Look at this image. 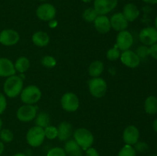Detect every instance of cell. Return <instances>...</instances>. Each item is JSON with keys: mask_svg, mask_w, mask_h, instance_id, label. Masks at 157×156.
Masks as SVG:
<instances>
[{"mask_svg": "<svg viewBox=\"0 0 157 156\" xmlns=\"http://www.w3.org/2000/svg\"><path fill=\"white\" fill-rule=\"evenodd\" d=\"M121 62L130 68H136L140 64V59L134 51L131 50H124L121 54Z\"/></svg>", "mask_w": 157, "mask_h": 156, "instance_id": "14", "label": "cell"}, {"mask_svg": "<svg viewBox=\"0 0 157 156\" xmlns=\"http://www.w3.org/2000/svg\"><path fill=\"white\" fill-rule=\"evenodd\" d=\"M95 29L101 34H107L111 28L110 18L107 15H99L94 21Z\"/></svg>", "mask_w": 157, "mask_h": 156, "instance_id": "18", "label": "cell"}, {"mask_svg": "<svg viewBox=\"0 0 157 156\" xmlns=\"http://www.w3.org/2000/svg\"><path fill=\"white\" fill-rule=\"evenodd\" d=\"M98 16V14L97 13V12L95 11V9H94V7L87 8V9H86L84 11V12H83L82 14L83 19L88 23L94 22Z\"/></svg>", "mask_w": 157, "mask_h": 156, "instance_id": "26", "label": "cell"}, {"mask_svg": "<svg viewBox=\"0 0 157 156\" xmlns=\"http://www.w3.org/2000/svg\"><path fill=\"white\" fill-rule=\"evenodd\" d=\"M44 136L48 139H55L58 138V128L53 125H48V127L44 128Z\"/></svg>", "mask_w": 157, "mask_h": 156, "instance_id": "31", "label": "cell"}, {"mask_svg": "<svg viewBox=\"0 0 157 156\" xmlns=\"http://www.w3.org/2000/svg\"><path fill=\"white\" fill-rule=\"evenodd\" d=\"M88 89L90 94L95 98H102L107 93V84L101 77H93L88 81Z\"/></svg>", "mask_w": 157, "mask_h": 156, "instance_id": "4", "label": "cell"}, {"mask_svg": "<svg viewBox=\"0 0 157 156\" xmlns=\"http://www.w3.org/2000/svg\"><path fill=\"white\" fill-rule=\"evenodd\" d=\"M110 21L112 28L118 32L127 30L129 25L128 21L126 19L122 12H117L113 14L110 17Z\"/></svg>", "mask_w": 157, "mask_h": 156, "instance_id": "15", "label": "cell"}, {"mask_svg": "<svg viewBox=\"0 0 157 156\" xmlns=\"http://www.w3.org/2000/svg\"><path fill=\"white\" fill-rule=\"evenodd\" d=\"M32 42L35 46L39 47H44L50 42L49 35L44 32H37L32 35Z\"/></svg>", "mask_w": 157, "mask_h": 156, "instance_id": "21", "label": "cell"}, {"mask_svg": "<svg viewBox=\"0 0 157 156\" xmlns=\"http://www.w3.org/2000/svg\"><path fill=\"white\" fill-rule=\"evenodd\" d=\"M144 110L149 115L157 113V97L155 96H150L144 102Z\"/></svg>", "mask_w": 157, "mask_h": 156, "instance_id": "23", "label": "cell"}, {"mask_svg": "<svg viewBox=\"0 0 157 156\" xmlns=\"http://www.w3.org/2000/svg\"><path fill=\"white\" fill-rule=\"evenodd\" d=\"M41 91L37 86L29 85L23 88L20 93V99L25 104L34 105L41 99Z\"/></svg>", "mask_w": 157, "mask_h": 156, "instance_id": "3", "label": "cell"}, {"mask_svg": "<svg viewBox=\"0 0 157 156\" xmlns=\"http://www.w3.org/2000/svg\"><path fill=\"white\" fill-rule=\"evenodd\" d=\"M45 136H44V128L37 125L29 128L26 133L27 143L34 148H37L42 145Z\"/></svg>", "mask_w": 157, "mask_h": 156, "instance_id": "5", "label": "cell"}, {"mask_svg": "<svg viewBox=\"0 0 157 156\" xmlns=\"http://www.w3.org/2000/svg\"><path fill=\"white\" fill-rule=\"evenodd\" d=\"M37 116V108L34 105L25 104L18 109L17 119L22 122H29L34 120Z\"/></svg>", "mask_w": 157, "mask_h": 156, "instance_id": "7", "label": "cell"}, {"mask_svg": "<svg viewBox=\"0 0 157 156\" xmlns=\"http://www.w3.org/2000/svg\"><path fill=\"white\" fill-rule=\"evenodd\" d=\"M140 41L144 45L151 46L157 43V29L155 27H147L140 31Z\"/></svg>", "mask_w": 157, "mask_h": 156, "instance_id": "11", "label": "cell"}, {"mask_svg": "<svg viewBox=\"0 0 157 156\" xmlns=\"http://www.w3.org/2000/svg\"><path fill=\"white\" fill-rule=\"evenodd\" d=\"M121 54V53L120 49L118 48L116 45H114V47L109 49V50H107V54H106V57H107V58L109 61H117L118 59H120Z\"/></svg>", "mask_w": 157, "mask_h": 156, "instance_id": "27", "label": "cell"}, {"mask_svg": "<svg viewBox=\"0 0 157 156\" xmlns=\"http://www.w3.org/2000/svg\"><path fill=\"white\" fill-rule=\"evenodd\" d=\"M22 90L23 80L21 76L15 74L6 78L3 85V90L8 97H17Z\"/></svg>", "mask_w": 157, "mask_h": 156, "instance_id": "1", "label": "cell"}, {"mask_svg": "<svg viewBox=\"0 0 157 156\" xmlns=\"http://www.w3.org/2000/svg\"><path fill=\"white\" fill-rule=\"evenodd\" d=\"M123 139L127 145H134L140 139V131L137 127L133 125L126 127L123 132Z\"/></svg>", "mask_w": 157, "mask_h": 156, "instance_id": "13", "label": "cell"}, {"mask_svg": "<svg viewBox=\"0 0 157 156\" xmlns=\"http://www.w3.org/2000/svg\"><path fill=\"white\" fill-rule=\"evenodd\" d=\"M104 70V63L97 60L93 61L88 67V74L92 77H99Z\"/></svg>", "mask_w": 157, "mask_h": 156, "instance_id": "22", "label": "cell"}, {"mask_svg": "<svg viewBox=\"0 0 157 156\" xmlns=\"http://www.w3.org/2000/svg\"><path fill=\"white\" fill-rule=\"evenodd\" d=\"M41 64L43 67H46V68H53L56 66L57 61L54 57L47 55L41 58Z\"/></svg>", "mask_w": 157, "mask_h": 156, "instance_id": "29", "label": "cell"}, {"mask_svg": "<svg viewBox=\"0 0 157 156\" xmlns=\"http://www.w3.org/2000/svg\"><path fill=\"white\" fill-rule=\"evenodd\" d=\"M20 35L14 29H4L0 32V44L4 46H12L19 41Z\"/></svg>", "mask_w": 157, "mask_h": 156, "instance_id": "12", "label": "cell"}, {"mask_svg": "<svg viewBox=\"0 0 157 156\" xmlns=\"http://www.w3.org/2000/svg\"><path fill=\"white\" fill-rule=\"evenodd\" d=\"M117 4L118 0H94V9L98 15H106L114 10Z\"/></svg>", "mask_w": 157, "mask_h": 156, "instance_id": "9", "label": "cell"}, {"mask_svg": "<svg viewBox=\"0 0 157 156\" xmlns=\"http://www.w3.org/2000/svg\"><path fill=\"white\" fill-rule=\"evenodd\" d=\"M16 73L14 64L6 58H0V76L9 77Z\"/></svg>", "mask_w": 157, "mask_h": 156, "instance_id": "17", "label": "cell"}, {"mask_svg": "<svg viewBox=\"0 0 157 156\" xmlns=\"http://www.w3.org/2000/svg\"><path fill=\"white\" fill-rule=\"evenodd\" d=\"M135 53L137 54L139 58L141 60L146 59L148 56H150V47L148 46L142 45L138 47V48L136 50Z\"/></svg>", "mask_w": 157, "mask_h": 156, "instance_id": "32", "label": "cell"}, {"mask_svg": "<svg viewBox=\"0 0 157 156\" xmlns=\"http://www.w3.org/2000/svg\"><path fill=\"white\" fill-rule=\"evenodd\" d=\"M150 55L157 61V43L150 47Z\"/></svg>", "mask_w": 157, "mask_h": 156, "instance_id": "36", "label": "cell"}, {"mask_svg": "<svg viewBox=\"0 0 157 156\" xmlns=\"http://www.w3.org/2000/svg\"><path fill=\"white\" fill-rule=\"evenodd\" d=\"M151 156H157V154H153V155H151Z\"/></svg>", "mask_w": 157, "mask_h": 156, "instance_id": "46", "label": "cell"}, {"mask_svg": "<svg viewBox=\"0 0 157 156\" xmlns=\"http://www.w3.org/2000/svg\"><path fill=\"white\" fill-rule=\"evenodd\" d=\"M64 150L66 156H83V150L75 141V139H69L64 144Z\"/></svg>", "mask_w": 157, "mask_h": 156, "instance_id": "20", "label": "cell"}, {"mask_svg": "<svg viewBox=\"0 0 157 156\" xmlns=\"http://www.w3.org/2000/svg\"><path fill=\"white\" fill-rule=\"evenodd\" d=\"M47 156H66V153L64 148L60 147L52 148L48 151Z\"/></svg>", "mask_w": 157, "mask_h": 156, "instance_id": "33", "label": "cell"}, {"mask_svg": "<svg viewBox=\"0 0 157 156\" xmlns=\"http://www.w3.org/2000/svg\"><path fill=\"white\" fill-rule=\"evenodd\" d=\"M12 156H27V155H26L25 154H24V153H16V154H15Z\"/></svg>", "mask_w": 157, "mask_h": 156, "instance_id": "41", "label": "cell"}, {"mask_svg": "<svg viewBox=\"0 0 157 156\" xmlns=\"http://www.w3.org/2000/svg\"><path fill=\"white\" fill-rule=\"evenodd\" d=\"M134 149L135 151H137L140 153H144L149 149V145L148 144L144 142H139L138 141L136 144L134 145Z\"/></svg>", "mask_w": 157, "mask_h": 156, "instance_id": "34", "label": "cell"}, {"mask_svg": "<svg viewBox=\"0 0 157 156\" xmlns=\"http://www.w3.org/2000/svg\"><path fill=\"white\" fill-rule=\"evenodd\" d=\"M81 1L84 3H90L91 2H93L94 0H81Z\"/></svg>", "mask_w": 157, "mask_h": 156, "instance_id": "42", "label": "cell"}, {"mask_svg": "<svg viewBox=\"0 0 157 156\" xmlns=\"http://www.w3.org/2000/svg\"><path fill=\"white\" fill-rule=\"evenodd\" d=\"M4 150H5L4 142H2V141L0 140V155H1V154H2L3 151H4Z\"/></svg>", "mask_w": 157, "mask_h": 156, "instance_id": "39", "label": "cell"}, {"mask_svg": "<svg viewBox=\"0 0 157 156\" xmlns=\"http://www.w3.org/2000/svg\"><path fill=\"white\" fill-rule=\"evenodd\" d=\"M133 44V37L132 34L127 30L122 31L118 33L115 45L120 49L121 51L130 50Z\"/></svg>", "mask_w": 157, "mask_h": 156, "instance_id": "10", "label": "cell"}, {"mask_svg": "<svg viewBox=\"0 0 157 156\" xmlns=\"http://www.w3.org/2000/svg\"><path fill=\"white\" fill-rule=\"evenodd\" d=\"M144 2L149 5H156L157 4V0H142Z\"/></svg>", "mask_w": 157, "mask_h": 156, "instance_id": "38", "label": "cell"}, {"mask_svg": "<svg viewBox=\"0 0 157 156\" xmlns=\"http://www.w3.org/2000/svg\"><path fill=\"white\" fill-rule=\"evenodd\" d=\"M14 139V134L9 128H2L0 130V140L6 143L11 142Z\"/></svg>", "mask_w": 157, "mask_h": 156, "instance_id": "28", "label": "cell"}, {"mask_svg": "<svg viewBox=\"0 0 157 156\" xmlns=\"http://www.w3.org/2000/svg\"><path fill=\"white\" fill-rule=\"evenodd\" d=\"M73 136L75 142L84 151L90 148L94 141V137L91 132L85 128H79L75 130Z\"/></svg>", "mask_w": 157, "mask_h": 156, "instance_id": "2", "label": "cell"}, {"mask_svg": "<svg viewBox=\"0 0 157 156\" xmlns=\"http://www.w3.org/2000/svg\"><path fill=\"white\" fill-rule=\"evenodd\" d=\"M39 1H41V2H44V1H47V0H39Z\"/></svg>", "mask_w": 157, "mask_h": 156, "instance_id": "45", "label": "cell"}, {"mask_svg": "<svg viewBox=\"0 0 157 156\" xmlns=\"http://www.w3.org/2000/svg\"><path fill=\"white\" fill-rule=\"evenodd\" d=\"M50 116L45 112H41L38 114H37L36 117L35 119V125L43 128L50 125Z\"/></svg>", "mask_w": 157, "mask_h": 156, "instance_id": "25", "label": "cell"}, {"mask_svg": "<svg viewBox=\"0 0 157 156\" xmlns=\"http://www.w3.org/2000/svg\"><path fill=\"white\" fill-rule=\"evenodd\" d=\"M155 28L157 29V15H156V18H155Z\"/></svg>", "mask_w": 157, "mask_h": 156, "instance_id": "44", "label": "cell"}, {"mask_svg": "<svg viewBox=\"0 0 157 156\" xmlns=\"http://www.w3.org/2000/svg\"><path fill=\"white\" fill-rule=\"evenodd\" d=\"M58 138L60 141L66 142L69 140L73 135V126L71 124L67 121H63L58 125Z\"/></svg>", "mask_w": 157, "mask_h": 156, "instance_id": "16", "label": "cell"}, {"mask_svg": "<svg viewBox=\"0 0 157 156\" xmlns=\"http://www.w3.org/2000/svg\"><path fill=\"white\" fill-rule=\"evenodd\" d=\"M136 151L132 145L126 144L118 152L117 156H136Z\"/></svg>", "mask_w": 157, "mask_h": 156, "instance_id": "30", "label": "cell"}, {"mask_svg": "<svg viewBox=\"0 0 157 156\" xmlns=\"http://www.w3.org/2000/svg\"><path fill=\"white\" fill-rule=\"evenodd\" d=\"M2 119L0 118V130L2 129Z\"/></svg>", "mask_w": 157, "mask_h": 156, "instance_id": "43", "label": "cell"}, {"mask_svg": "<svg viewBox=\"0 0 157 156\" xmlns=\"http://www.w3.org/2000/svg\"><path fill=\"white\" fill-rule=\"evenodd\" d=\"M61 105L63 110L69 113L77 111L79 108L80 101L78 96L74 93H66L61 96Z\"/></svg>", "mask_w": 157, "mask_h": 156, "instance_id": "6", "label": "cell"}, {"mask_svg": "<svg viewBox=\"0 0 157 156\" xmlns=\"http://www.w3.org/2000/svg\"><path fill=\"white\" fill-rule=\"evenodd\" d=\"M14 66L16 71L19 72L20 73H24L30 67V61L26 57H20L16 60Z\"/></svg>", "mask_w": 157, "mask_h": 156, "instance_id": "24", "label": "cell"}, {"mask_svg": "<svg viewBox=\"0 0 157 156\" xmlns=\"http://www.w3.org/2000/svg\"><path fill=\"white\" fill-rule=\"evenodd\" d=\"M153 128L156 132H157V119H155L153 121Z\"/></svg>", "mask_w": 157, "mask_h": 156, "instance_id": "40", "label": "cell"}, {"mask_svg": "<svg viewBox=\"0 0 157 156\" xmlns=\"http://www.w3.org/2000/svg\"><path fill=\"white\" fill-rule=\"evenodd\" d=\"M7 107V100L3 93H0V115L2 114Z\"/></svg>", "mask_w": 157, "mask_h": 156, "instance_id": "35", "label": "cell"}, {"mask_svg": "<svg viewBox=\"0 0 157 156\" xmlns=\"http://www.w3.org/2000/svg\"><path fill=\"white\" fill-rule=\"evenodd\" d=\"M57 11L55 6L50 3H43L36 9V15L40 20L50 21L55 19Z\"/></svg>", "mask_w": 157, "mask_h": 156, "instance_id": "8", "label": "cell"}, {"mask_svg": "<svg viewBox=\"0 0 157 156\" xmlns=\"http://www.w3.org/2000/svg\"><path fill=\"white\" fill-rule=\"evenodd\" d=\"M86 156H100V154L94 148L90 147L86 150Z\"/></svg>", "mask_w": 157, "mask_h": 156, "instance_id": "37", "label": "cell"}, {"mask_svg": "<svg viewBox=\"0 0 157 156\" xmlns=\"http://www.w3.org/2000/svg\"><path fill=\"white\" fill-rule=\"evenodd\" d=\"M123 15L128 22L134 21L140 16V10L137 6L133 3H127L123 9Z\"/></svg>", "mask_w": 157, "mask_h": 156, "instance_id": "19", "label": "cell"}]
</instances>
